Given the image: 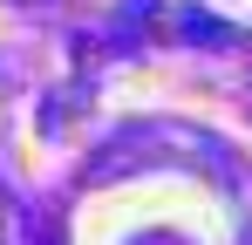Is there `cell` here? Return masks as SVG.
I'll return each mask as SVG.
<instances>
[{
    "label": "cell",
    "instance_id": "obj_1",
    "mask_svg": "<svg viewBox=\"0 0 252 245\" xmlns=\"http://www.w3.org/2000/svg\"><path fill=\"white\" fill-rule=\"evenodd\" d=\"M184 34H205V41H225V48H246V34H239V28H218L211 14H184Z\"/></svg>",
    "mask_w": 252,
    "mask_h": 245
}]
</instances>
